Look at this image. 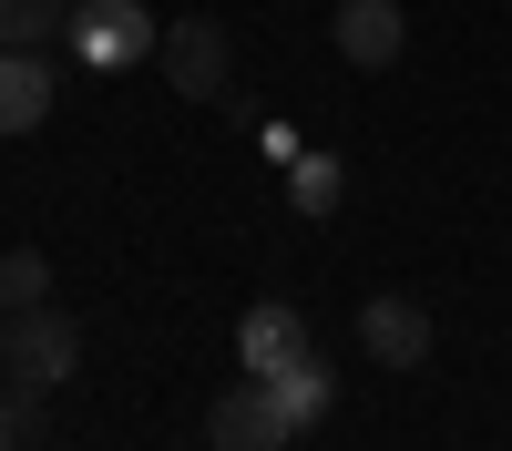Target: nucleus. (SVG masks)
I'll return each instance as SVG.
<instances>
[{
    "instance_id": "f257e3e1",
    "label": "nucleus",
    "mask_w": 512,
    "mask_h": 451,
    "mask_svg": "<svg viewBox=\"0 0 512 451\" xmlns=\"http://www.w3.org/2000/svg\"><path fill=\"white\" fill-rule=\"evenodd\" d=\"M72 369H82V328L62 308H21L11 328H0V380H11V390L41 400V390H62Z\"/></svg>"
},
{
    "instance_id": "f03ea898",
    "label": "nucleus",
    "mask_w": 512,
    "mask_h": 451,
    "mask_svg": "<svg viewBox=\"0 0 512 451\" xmlns=\"http://www.w3.org/2000/svg\"><path fill=\"white\" fill-rule=\"evenodd\" d=\"M154 41H164V21H144L134 0H82V11L62 21V52H72L82 72H123V62H154Z\"/></svg>"
},
{
    "instance_id": "7ed1b4c3",
    "label": "nucleus",
    "mask_w": 512,
    "mask_h": 451,
    "mask_svg": "<svg viewBox=\"0 0 512 451\" xmlns=\"http://www.w3.org/2000/svg\"><path fill=\"white\" fill-rule=\"evenodd\" d=\"M154 62H164V82H175L185 103H216L226 93V72H236V41H226V21H164V41H154Z\"/></svg>"
},
{
    "instance_id": "20e7f679",
    "label": "nucleus",
    "mask_w": 512,
    "mask_h": 451,
    "mask_svg": "<svg viewBox=\"0 0 512 451\" xmlns=\"http://www.w3.org/2000/svg\"><path fill=\"white\" fill-rule=\"evenodd\" d=\"M205 441H216V451H287L297 421H287V400H277L267 380H236L216 410H205Z\"/></svg>"
},
{
    "instance_id": "39448f33",
    "label": "nucleus",
    "mask_w": 512,
    "mask_h": 451,
    "mask_svg": "<svg viewBox=\"0 0 512 451\" xmlns=\"http://www.w3.org/2000/svg\"><path fill=\"white\" fill-rule=\"evenodd\" d=\"M328 41H338V62H349V72H390L400 41H410V11H400V0H338Z\"/></svg>"
},
{
    "instance_id": "423d86ee",
    "label": "nucleus",
    "mask_w": 512,
    "mask_h": 451,
    "mask_svg": "<svg viewBox=\"0 0 512 451\" xmlns=\"http://www.w3.org/2000/svg\"><path fill=\"white\" fill-rule=\"evenodd\" d=\"M359 349H369L379 369H420V359H431V308H420V298H390V287L359 298Z\"/></svg>"
},
{
    "instance_id": "0eeeda50",
    "label": "nucleus",
    "mask_w": 512,
    "mask_h": 451,
    "mask_svg": "<svg viewBox=\"0 0 512 451\" xmlns=\"http://www.w3.org/2000/svg\"><path fill=\"white\" fill-rule=\"evenodd\" d=\"M41 113H52V52H0V144L41 134Z\"/></svg>"
},
{
    "instance_id": "6e6552de",
    "label": "nucleus",
    "mask_w": 512,
    "mask_h": 451,
    "mask_svg": "<svg viewBox=\"0 0 512 451\" xmlns=\"http://www.w3.org/2000/svg\"><path fill=\"white\" fill-rule=\"evenodd\" d=\"M236 349H246V380H267V369L308 359V318L267 298V308H246V318H236Z\"/></svg>"
},
{
    "instance_id": "1a4fd4ad",
    "label": "nucleus",
    "mask_w": 512,
    "mask_h": 451,
    "mask_svg": "<svg viewBox=\"0 0 512 451\" xmlns=\"http://www.w3.org/2000/svg\"><path fill=\"white\" fill-rule=\"evenodd\" d=\"M267 390L287 400V421H297V431H318V421H328V400H338V380H328V359H318V349H308V359H287V369H267Z\"/></svg>"
},
{
    "instance_id": "9d476101",
    "label": "nucleus",
    "mask_w": 512,
    "mask_h": 451,
    "mask_svg": "<svg viewBox=\"0 0 512 451\" xmlns=\"http://www.w3.org/2000/svg\"><path fill=\"white\" fill-rule=\"evenodd\" d=\"M72 0H0V52H41V41H62Z\"/></svg>"
},
{
    "instance_id": "9b49d317",
    "label": "nucleus",
    "mask_w": 512,
    "mask_h": 451,
    "mask_svg": "<svg viewBox=\"0 0 512 451\" xmlns=\"http://www.w3.org/2000/svg\"><path fill=\"white\" fill-rule=\"evenodd\" d=\"M0 308H52V257H41V246H11V257H0Z\"/></svg>"
},
{
    "instance_id": "f8f14e48",
    "label": "nucleus",
    "mask_w": 512,
    "mask_h": 451,
    "mask_svg": "<svg viewBox=\"0 0 512 451\" xmlns=\"http://www.w3.org/2000/svg\"><path fill=\"white\" fill-rule=\"evenodd\" d=\"M338 185H349V175H338V154H297L287 205H297V216H338Z\"/></svg>"
},
{
    "instance_id": "ddd939ff",
    "label": "nucleus",
    "mask_w": 512,
    "mask_h": 451,
    "mask_svg": "<svg viewBox=\"0 0 512 451\" xmlns=\"http://www.w3.org/2000/svg\"><path fill=\"white\" fill-rule=\"evenodd\" d=\"M21 441H31V390L0 380V451H21Z\"/></svg>"
},
{
    "instance_id": "4468645a",
    "label": "nucleus",
    "mask_w": 512,
    "mask_h": 451,
    "mask_svg": "<svg viewBox=\"0 0 512 451\" xmlns=\"http://www.w3.org/2000/svg\"><path fill=\"white\" fill-rule=\"evenodd\" d=\"M0 328H11V308H0Z\"/></svg>"
}]
</instances>
